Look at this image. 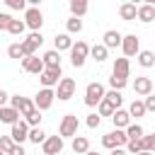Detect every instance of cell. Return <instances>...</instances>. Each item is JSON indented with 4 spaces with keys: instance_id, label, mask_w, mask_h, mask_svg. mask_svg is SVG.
<instances>
[{
    "instance_id": "obj_49",
    "label": "cell",
    "mask_w": 155,
    "mask_h": 155,
    "mask_svg": "<svg viewBox=\"0 0 155 155\" xmlns=\"http://www.w3.org/2000/svg\"><path fill=\"white\" fill-rule=\"evenodd\" d=\"M85 155H102V153H94V150H87Z\"/></svg>"
},
{
    "instance_id": "obj_16",
    "label": "cell",
    "mask_w": 155,
    "mask_h": 155,
    "mask_svg": "<svg viewBox=\"0 0 155 155\" xmlns=\"http://www.w3.org/2000/svg\"><path fill=\"white\" fill-rule=\"evenodd\" d=\"M133 90H136V94H143V97H148L150 92H153V80L150 78H136V82H133Z\"/></svg>"
},
{
    "instance_id": "obj_14",
    "label": "cell",
    "mask_w": 155,
    "mask_h": 155,
    "mask_svg": "<svg viewBox=\"0 0 155 155\" xmlns=\"http://www.w3.org/2000/svg\"><path fill=\"white\" fill-rule=\"evenodd\" d=\"M22 68H24L27 73H31V75H41V73H44V61H41L39 56H29V58L22 61Z\"/></svg>"
},
{
    "instance_id": "obj_37",
    "label": "cell",
    "mask_w": 155,
    "mask_h": 155,
    "mask_svg": "<svg viewBox=\"0 0 155 155\" xmlns=\"http://www.w3.org/2000/svg\"><path fill=\"white\" fill-rule=\"evenodd\" d=\"M140 143H143V150H148V153L155 155V133H153V136H143Z\"/></svg>"
},
{
    "instance_id": "obj_43",
    "label": "cell",
    "mask_w": 155,
    "mask_h": 155,
    "mask_svg": "<svg viewBox=\"0 0 155 155\" xmlns=\"http://www.w3.org/2000/svg\"><path fill=\"white\" fill-rule=\"evenodd\" d=\"M10 22H12V17H10L7 12H0V31H7Z\"/></svg>"
},
{
    "instance_id": "obj_27",
    "label": "cell",
    "mask_w": 155,
    "mask_h": 155,
    "mask_svg": "<svg viewBox=\"0 0 155 155\" xmlns=\"http://www.w3.org/2000/svg\"><path fill=\"white\" fill-rule=\"evenodd\" d=\"M90 56H92L97 63H104V61H107V48H104L102 44H94V46L90 48Z\"/></svg>"
},
{
    "instance_id": "obj_26",
    "label": "cell",
    "mask_w": 155,
    "mask_h": 155,
    "mask_svg": "<svg viewBox=\"0 0 155 155\" xmlns=\"http://www.w3.org/2000/svg\"><path fill=\"white\" fill-rule=\"evenodd\" d=\"M126 138H128V140H140V138H143L140 124H128V126H126Z\"/></svg>"
},
{
    "instance_id": "obj_40",
    "label": "cell",
    "mask_w": 155,
    "mask_h": 155,
    "mask_svg": "<svg viewBox=\"0 0 155 155\" xmlns=\"http://www.w3.org/2000/svg\"><path fill=\"white\" fill-rule=\"evenodd\" d=\"M99 121H102V119H99V114H97V111H94V114H87V119H85L87 128H97V126H99Z\"/></svg>"
},
{
    "instance_id": "obj_10",
    "label": "cell",
    "mask_w": 155,
    "mask_h": 155,
    "mask_svg": "<svg viewBox=\"0 0 155 155\" xmlns=\"http://www.w3.org/2000/svg\"><path fill=\"white\" fill-rule=\"evenodd\" d=\"M10 138H12L15 145H22V143L29 138V126H27V121H17L15 126H10Z\"/></svg>"
},
{
    "instance_id": "obj_31",
    "label": "cell",
    "mask_w": 155,
    "mask_h": 155,
    "mask_svg": "<svg viewBox=\"0 0 155 155\" xmlns=\"http://www.w3.org/2000/svg\"><path fill=\"white\" fill-rule=\"evenodd\" d=\"M65 29H68V34H80V31H82V19L70 17V19L65 22Z\"/></svg>"
},
{
    "instance_id": "obj_13",
    "label": "cell",
    "mask_w": 155,
    "mask_h": 155,
    "mask_svg": "<svg viewBox=\"0 0 155 155\" xmlns=\"http://www.w3.org/2000/svg\"><path fill=\"white\" fill-rule=\"evenodd\" d=\"M41 145H44V155H61V150H63V138H61V136H48Z\"/></svg>"
},
{
    "instance_id": "obj_39",
    "label": "cell",
    "mask_w": 155,
    "mask_h": 155,
    "mask_svg": "<svg viewBox=\"0 0 155 155\" xmlns=\"http://www.w3.org/2000/svg\"><path fill=\"white\" fill-rule=\"evenodd\" d=\"M10 10H27V0H5Z\"/></svg>"
},
{
    "instance_id": "obj_6",
    "label": "cell",
    "mask_w": 155,
    "mask_h": 155,
    "mask_svg": "<svg viewBox=\"0 0 155 155\" xmlns=\"http://www.w3.org/2000/svg\"><path fill=\"white\" fill-rule=\"evenodd\" d=\"M121 51H124V58H131V56H138L140 53V39L136 34H126L121 39Z\"/></svg>"
},
{
    "instance_id": "obj_29",
    "label": "cell",
    "mask_w": 155,
    "mask_h": 155,
    "mask_svg": "<svg viewBox=\"0 0 155 155\" xmlns=\"http://www.w3.org/2000/svg\"><path fill=\"white\" fill-rule=\"evenodd\" d=\"M104 99H107L109 104H114V109H119V107H121V102H124L121 92H116V90H109V92H104Z\"/></svg>"
},
{
    "instance_id": "obj_23",
    "label": "cell",
    "mask_w": 155,
    "mask_h": 155,
    "mask_svg": "<svg viewBox=\"0 0 155 155\" xmlns=\"http://www.w3.org/2000/svg\"><path fill=\"white\" fill-rule=\"evenodd\" d=\"M136 17H138L140 22H145V24L153 22V19H155V10H153V5H150V2H148V5H140L138 12H136Z\"/></svg>"
},
{
    "instance_id": "obj_28",
    "label": "cell",
    "mask_w": 155,
    "mask_h": 155,
    "mask_svg": "<svg viewBox=\"0 0 155 155\" xmlns=\"http://www.w3.org/2000/svg\"><path fill=\"white\" fill-rule=\"evenodd\" d=\"M138 63H140L143 68H153V65H155V53H153V51H140V53H138Z\"/></svg>"
},
{
    "instance_id": "obj_47",
    "label": "cell",
    "mask_w": 155,
    "mask_h": 155,
    "mask_svg": "<svg viewBox=\"0 0 155 155\" xmlns=\"http://www.w3.org/2000/svg\"><path fill=\"white\" fill-rule=\"evenodd\" d=\"M111 155H128V153H126L124 148H114V150H111Z\"/></svg>"
},
{
    "instance_id": "obj_15",
    "label": "cell",
    "mask_w": 155,
    "mask_h": 155,
    "mask_svg": "<svg viewBox=\"0 0 155 155\" xmlns=\"http://www.w3.org/2000/svg\"><path fill=\"white\" fill-rule=\"evenodd\" d=\"M111 124H114V128H119V131H126V126L131 124V116H128V111H124V109H116V111L111 114Z\"/></svg>"
},
{
    "instance_id": "obj_30",
    "label": "cell",
    "mask_w": 155,
    "mask_h": 155,
    "mask_svg": "<svg viewBox=\"0 0 155 155\" xmlns=\"http://www.w3.org/2000/svg\"><path fill=\"white\" fill-rule=\"evenodd\" d=\"M143 114H145V104H143L140 99H133L131 107H128V116H136V119H138V116H143Z\"/></svg>"
},
{
    "instance_id": "obj_8",
    "label": "cell",
    "mask_w": 155,
    "mask_h": 155,
    "mask_svg": "<svg viewBox=\"0 0 155 155\" xmlns=\"http://www.w3.org/2000/svg\"><path fill=\"white\" fill-rule=\"evenodd\" d=\"M39 80H41V85H44L46 90H51L53 85H58V82L63 80V70H61V68H44V73L39 75Z\"/></svg>"
},
{
    "instance_id": "obj_2",
    "label": "cell",
    "mask_w": 155,
    "mask_h": 155,
    "mask_svg": "<svg viewBox=\"0 0 155 155\" xmlns=\"http://www.w3.org/2000/svg\"><path fill=\"white\" fill-rule=\"evenodd\" d=\"M87 56H90V46L85 41L73 44V48H70V63H73V68H82L85 61H87Z\"/></svg>"
},
{
    "instance_id": "obj_19",
    "label": "cell",
    "mask_w": 155,
    "mask_h": 155,
    "mask_svg": "<svg viewBox=\"0 0 155 155\" xmlns=\"http://www.w3.org/2000/svg\"><path fill=\"white\" fill-rule=\"evenodd\" d=\"M41 61H44V68H61V53H58L56 48L46 51V53L41 56Z\"/></svg>"
},
{
    "instance_id": "obj_48",
    "label": "cell",
    "mask_w": 155,
    "mask_h": 155,
    "mask_svg": "<svg viewBox=\"0 0 155 155\" xmlns=\"http://www.w3.org/2000/svg\"><path fill=\"white\" fill-rule=\"evenodd\" d=\"M136 155H153V153H148V150H140V153H136Z\"/></svg>"
},
{
    "instance_id": "obj_42",
    "label": "cell",
    "mask_w": 155,
    "mask_h": 155,
    "mask_svg": "<svg viewBox=\"0 0 155 155\" xmlns=\"http://www.w3.org/2000/svg\"><path fill=\"white\" fill-rule=\"evenodd\" d=\"M126 150L136 155V153H140V150H143V143H140V140H128V143H126Z\"/></svg>"
},
{
    "instance_id": "obj_1",
    "label": "cell",
    "mask_w": 155,
    "mask_h": 155,
    "mask_svg": "<svg viewBox=\"0 0 155 155\" xmlns=\"http://www.w3.org/2000/svg\"><path fill=\"white\" fill-rule=\"evenodd\" d=\"M126 143H128L126 131H119V128H114V131H109V133L102 136V145L109 148V150H114V148H124Z\"/></svg>"
},
{
    "instance_id": "obj_18",
    "label": "cell",
    "mask_w": 155,
    "mask_h": 155,
    "mask_svg": "<svg viewBox=\"0 0 155 155\" xmlns=\"http://www.w3.org/2000/svg\"><path fill=\"white\" fill-rule=\"evenodd\" d=\"M128 70H131V65H128V58H116V61H114V70H111V75L128 80Z\"/></svg>"
},
{
    "instance_id": "obj_12",
    "label": "cell",
    "mask_w": 155,
    "mask_h": 155,
    "mask_svg": "<svg viewBox=\"0 0 155 155\" xmlns=\"http://www.w3.org/2000/svg\"><path fill=\"white\" fill-rule=\"evenodd\" d=\"M73 92H75V80H73V78H63V80L58 82L56 97H58L61 102H68V99L73 97Z\"/></svg>"
},
{
    "instance_id": "obj_41",
    "label": "cell",
    "mask_w": 155,
    "mask_h": 155,
    "mask_svg": "<svg viewBox=\"0 0 155 155\" xmlns=\"http://www.w3.org/2000/svg\"><path fill=\"white\" fill-rule=\"evenodd\" d=\"M12 145H15V143H12V138H10V136H0V150H2L5 155L10 153V148H12Z\"/></svg>"
},
{
    "instance_id": "obj_20",
    "label": "cell",
    "mask_w": 155,
    "mask_h": 155,
    "mask_svg": "<svg viewBox=\"0 0 155 155\" xmlns=\"http://www.w3.org/2000/svg\"><path fill=\"white\" fill-rule=\"evenodd\" d=\"M0 121H2V124L15 126V124L19 121V111H17V109H12V107H2V109H0Z\"/></svg>"
},
{
    "instance_id": "obj_32",
    "label": "cell",
    "mask_w": 155,
    "mask_h": 155,
    "mask_svg": "<svg viewBox=\"0 0 155 155\" xmlns=\"http://www.w3.org/2000/svg\"><path fill=\"white\" fill-rule=\"evenodd\" d=\"M27 140H31V143H36V145H39V143H44V140H46V133L41 131V126L29 128V138H27Z\"/></svg>"
},
{
    "instance_id": "obj_25",
    "label": "cell",
    "mask_w": 155,
    "mask_h": 155,
    "mask_svg": "<svg viewBox=\"0 0 155 155\" xmlns=\"http://www.w3.org/2000/svg\"><path fill=\"white\" fill-rule=\"evenodd\" d=\"M85 12H87V0H70V15L73 17L80 19Z\"/></svg>"
},
{
    "instance_id": "obj_46",
    "label": "cell",
    "mask_w": 155,
    "mask_h": 155,
    "mask_svg": "<svg viewBox=\"0 0 155 155\" xmlns=\"http://www.w3.org/2000/svg\"><path fill=\"white\" fill-rule=\"evenodd\" d=\"M7 99H10V94H7L5 90H0V109H2L5 104H7Z\"/></svg>"
},
{
    "instance_id": "obj_17",
    "label": "cell",
    "mask_w": 155,
    "mask_h": 155,
    "mask_svg": "<svg viewBox=\"0 0 155 155\" xmlns=\"http://www.w3.org/2000/svg\"><path fill=\"white\" fill-rule=\"evenodd\" d=\"M121 34L119 31H114V29H109V31H104V41H102V46L109 51V48H116V46H121Z\"/></svg>"
},
{
    "instance_id": "obj_38",
    "label": "cell",
    "mask_w": 155,
    "mask_h": 155,
    "mask_svg": "<svg viewBox=\"0 0 155 155\" xmlns=\"http://www.w3.org/2000/svg\"><path fill=\"white\" fill-rule=\"evenodd\" d=\"M126 82H128V80L116 78V75H111V78H109V85H111V90H116V92H121V90L126 87Z\"/></svg>"
},
{
    "instance_id": "obj_3",
    "label": "cell",
    "mask_w": 155,
    "mask_h": 155,
    "mask_svg": "<svg viewBox=\"0 0 155 155\" xmlns=\"http://www.w3.org/2000/svg\"><path fill=\"white\" fill-rule=\"evenodd\" d=\"M22 44V51H24V58H29V56H36V48L44 44V36H41V31H31L24 41H19Z\"/></svg>"
},
{
    "instance_id": "obj_50",
    "label": "cell",
    "mask_w": 155,
    "mask_h": 155,
    "mask_svg": "<svg viewBox=\"0 0 155 155\" xmlns=\"http://www.w3.org/2000/svg\"><path fill=\"white\" fill-rule=\"evenodd\" d=\"M150 5H153V10H155V0H153V2H150Z\"/></svg>"
},
{
    "instance_id": "obj_11",
    "label": "cell",
    "mask_w": 155,
    "mask_h": 155,
    "mask_svg": "<svg viewBox=\"0 0 155 155\" xmlns=\"http://www.w3.org/2000/svg\"><path fill=\"white\" fill-rule=\"evenodd\" d=\"M53 99H56V92L44 87V90H39V94L34 97V107H36L39 111H46V109L53 104Z\"/></svg>"
},
{
    "instance_id": "obj_24",
    "label": "cell",
    "mask_w": 155,
    "mask_h": 155,
    "mask_svg": "<svg viewBox=\"0 0 155 155\" xmlns=\"http://www.w3.org/2000/svg\"><path fill=\"white\" fill-rule=\"evenodd\" d=\"M70 145H73V153H78V155H85V153L90 150V140H87L85 136H75Z\"/></svg>"
},
{
    "instance_id": "obj_44",
    "label": "cell",
    "mask_w": 155,
    "mask_h": 155,
    "mask_svg": "<svg viewBox=\"0 0 155 155\" xmlns=\"http://www.w3.org/2000/svg\"><path fill=\"white\" fill-rule=\"evenodd\" d=\"M143 104H145V111H155V94H148Z\"/></svg>"
},
{
    "instance_id": "obj_4",
    "label": "cell",
    "mask_w": 155,
    "mask_h": 155,
    "mask_svg": "<svg viewBox=\"0 0 155 155\" xmlns=\"http://www.w3.org/2000/svg\"><path fill=\"white\" fill-rule=\"evenodd\" d=\"M78 116L75 114H65L63 116V121H61V128H58V133H61V138H75L78 136Z\"/></svg>"
},
{
    "instance_id": "obj_5",
    "label": "cell",
    "mask_w": 155,
    "mask_h": 155,
    "mask_svg": "<svg viewBox=\"0 0 155 155\" xmlns=\"http://www.w3.org/2000/svg\"><path fill=\"white\" fill-rule=\"evenodd\" d=\"M24 24H27L31 31H39L41 24H44V15H41V10L27 5V10H24Z\"/></svg>"
},
{
    "instance_id": "obj_51",
    "label": "cell",
    "mask_w": 155,
    "mask_h": 155,
    "mask_svg": "<svg viewBox=\"0 0 155 155\" xmlns=\"http://www.w3.org/2000/svg\"><path fill=\"white\" fill-rule=\"evenodd\" d=\"M0 155H5V153H2V150H0Z\"/></svg>"
},
{
    "instance_id": "obj_36",
    "label": "cell",
    "mask_w": 155,
    "mask_h": 155,
    "mask_svg": "<svg viewBox=\"0 0 155 155\" xmlns=\"http://www.w3.org/2000/svg\"><path fill=\"white\" fill-rule=\"evenodd\" d=\"M24 121H27V126H31V128H36V126L41 124V111H39V109H34L31 114H27V119H24Z\"/></svg>"
},
{
    "instance_id": "obj_21",
    "label": "cell",
    "mask_w": 155,
    "mask_h": 155,
    "mask_svg": "<svg viewBox=\"0 0 155 155\" xmlns=\"http://www.w3.org/2000/svg\"><path fill=\"white\" fill-rule=\"evenodd\" d=\"M53 46H56L58 53H61V51H70V48H73V39H70V34H56Z\"/></svg>"
},
{
    "instance_id": "obj_9",
    "label": "cell",
    "mask_w": 155,
    "mask_h": 155,
    "mask_svg": "<svg viewBox=\"0 0 155 155\" xmlns=\"http://www.w3.org/2000/svg\"><path fill=\"white\" fill-rule=\"evenodd\" d=\"M10 107L12 109H17L19 111V116H27V114H31L36 107H34V102L29 99V97H19V94H12L10 97Z\"/></svg>"
},
{
    "instance_id": "obj_7",
    "label": "cell",
    "mask_w": 155,
    "mask_h": 155,
    "mask_svg": "<svg viewBox=\"0 0 155 155\" xmlns=\"http://www.w3.org/2000/svg\"><path fill=\"white\" fill-rule=\"evenodd\" d=\"M102 99H104V87L99 82H90L87 90H85V104L87 107H97Z\"/></svg>"
},
{
    "instance_id": "obj_33",
    "label": "cell",
    "mask_w": 155,
    "mask_h": 155,
    "mask_svg": "<svg viewBox=\"0 0 155 155\" xmlns=\"http://www.w3.org/2000/svg\"><path fill=\"white\" fill-rule=\"evenodd\" d=\"M24 29H27V24H24L22 19H12V22H10V27H7V31H10V34H15V36H22V31H24Z\"/></svg>"
},
{
    "instance_id": "obj_35",
    "label": "cell",
    "mask_w": 155,
    "mask_h": 155,
    "mask_svg": "<svg viewBox=\"0 0 155 155\" xmlns=\"http://www.w3.org/2000/svg\"><path fill=\"white\" fill-rule=\"evenodd\" d=\"M97 107H99V109H97V114H99V116H111V114L116 111V109H114V104H109L107 99H102Z\"/></svg>"
},
{
    "instance_id": "obj_45",
    "label": "cell",
    "mask_w": 155,
    "mask_h": 155,
    "mask_svg": "<svg viewBox=\"0 0 155 155\" xmlns=\"http://www.w3.org/2000/svg\"><path fill=\"white\" fill-rule=\"evenodd\" d=\"M7 155H27V153H24V148H22V145H12Z\"/></svg>"
},
{
    "instance_id": "obj_22",
    "label": "cell",
    "mask_w": 155,
    "mask_h": 155,
    "mask_svg": "<svg viewBox=\"0 0 155 155\" xmlns=\"http://www.w3.org/2000/svg\"><path fill=\"white\" fill-rule=\"evenodd\" d=\"M136 12H138V7H136L133 2H124V5L119 7L121 19H126V22H133V19H136Z\"/></svg>"
},
{
    "instance_id": "obj_34",
    "label": "cell",
    "mask_w": 155,
    "mask_h": 155,
    "mask_svg": "<svg viewBox=\"0 0 155 155\" xmlns=\"http://www.w3.org/2000/svg\"><path fill=\"white\" fill-rule=\"evenodd\" d=\"M7 56H10V58H17V61H19V58L24 61V51H22V44H19V41H17V44H10V46H7Z\"/></svg>"
}]
</instances>
